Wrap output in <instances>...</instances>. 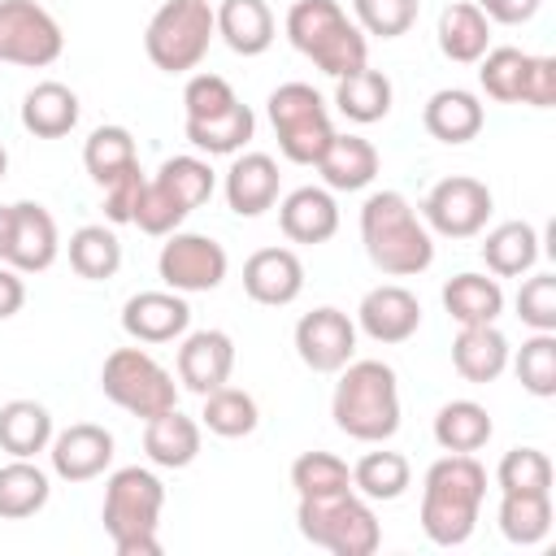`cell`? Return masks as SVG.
<instances>
[{
	"instance_id": "obj_39",
	"label": "cell",
	"mask_w": 556,
	"mask_h": 556,
	"mask_svg": "<svg viewBox=\"0 0 556 556\" xmlns=\"http://www.w3.org/2000/svg\"><path fill=\"white\" fill-rule=\"evenodd\" d=\"M413 486V465L400 452H365L352 465V491L365 500H400Z\"/></svg>"
},
{
	"instance_id": "obj_29",
	"label": "cell",
	"mask_w": 556,
	"mask_h": 556,
	"mask_svg": "<svg viewBox=\"0 0 556 556\" xmlns=\"http://www.w3.org/2000/svg\"><path fill=\"white\" fill-rule=\"evenodd\" d=\"M182 135H187V143L195 148V152H204V156H235V152H243L248 148V139L256 135V117H252V109L248 104H230L226 113H217V117H187L182 122Z\"/></svg>"
},
{
	"instance_id": "obj_43",
	"label": "cell",
	"mask_w": 556,
	"mask_h": 556,
	"mask_svg": "<svg viewBox=\"0 0 556 556\" xmlns=\"http://www.w3.org/2000/svg\"><path fill=\"white\" fill-rule=\"evenodd\" d=\"M513 369H517V382L539 395V400H552L556 395V330H534L517 356H508Z\"/></svg>"
},
{
	"instance_id": "obj_8",
	"label": "cell",
	"mask_w": 556,
	"mask_h": 556,
	"mask_svg": "<svg viewBox=\"0 0 556 556\" xmlns=\"http://www.w3.org/2000/svg\"><path fill=\"white\" fill-rule=\"evenodd\" d=\"M265 109H269L278 152L291 165H317V156L326 152V143L334 135V122H330V109H326L321 91L308 87V83H282V87L269 91Z\"/></svg>"
},
{
	"instance_id": "obj_19",
	"label": "cell",
	"mask_w": 556,
	"mask_h": 556,
	"mask_svg": "<svg viewBox=\"0 0 556 556\" xmlns=\"http://www.w3.org/2000/svg\"><path fill=\"white\" fill-rule=\"evenodd\" d=\"M243 291L265 308L295 304L304 291V265L291 248H256L243 261Z\"/></svg>"
},
{
	"instance_id": "obj_1",
	"label": "cell",
	"mask_w": 556,
	"mask_h": 556,
	"mask_svg": "<svg viewBox=\"0 0 556 556\" xmlns=\"http://www.w3.org/2000/svg\"><path fill=\"white\" fill-rule=\"evenodd\" d=\"M361 243L387 278H417L434 265V235L400 191H374L361 204Z\"/></svg>"
},
{
	"instance_id": "obj_3",
	"label": "cell",
	"mask_w": 556,
	"mask_h": 556,
	"mask_svg": "<svg viewBox=\"0 0 556 556\" xmlns=\"http://www.w3.org/2000/svg\"><path fill=\"white\" fill-rule=\"evenodd\" d=\"M334 426L356 443H387L400 430V382L387 361H348L330 395Z\"/></svg>"
},
{
	"instance_id": "obj_32",
	"label": "cell",
	"mask_w": 556,
	"mask_h": 556,
	"mask_svg": "<svg viewBox=\"0 0 556 556\" xmlns=\"http://www.w3.org/2000/svg\"><path fill=\"white\" fill-rule=\"evenodd\" d=\"M443 308L456 326H486L504 313V287L486 274H456L443 282Z\"/></svg>"
},
{
	"instance_id": "obj_35",
	"label": "cell",
	"mask_w": 556,
	"mask_h": 556,
	"mask_svg": "<svg viewBox=\"0 0 556 556\" xmlns=\"http://www.w3.org/2000/svg\"><path fill=\"white\" fill-rule=\"evenodd\" d=\"M491 413L478 400H447L434 413V443L443 452H482L491 443Z\"/></svg>"
},
{
	"instance_id": "obj_24",
	"label": "cell",
	"mask_w": 556,
	"mask_h": 556,
	"mask_svg": "<svg viewBox=\"0 0 556 556\" xmlns=\"http://www.w3.org/2000/svg\"><path fill=\"white\" fill-rule=\"evenodd\" d=\"M508 339L495 321L486 326H460L456 339H452V365L465 382H495L504 369H508Z\"/></svg>"
},
{
	"instance_id": "obj_50",
	"label": "cell",
	"mask_w": 556,
	"mask_h": 556,
	"mask_svg": "<svg viewBox=\"0 0 556 556\" xmlns=\"http://www.w3.org/2000/svg\"><path fill=\"white\" fill-rule=\"evenodd\" d=\"M517 104H530V109H552L556 104V56H530Z\"/></svg>"
},
{
	"instance_id": "obj_13",
	"label": "cell",
	"mask_w": 556,
	"mask_h": 556,
	"mask_svg": "<svg viewBox=\"0 0 556 556\" xmlns=\"http://www.w3.org/2000/svg\"><path fill=\"white\" fill-rule=\"evenodd\" d=\"M295 356L313 374H339L356 356V321L334 304L304 313L295 321Z\"/></svg>"
},
{
	"instance_id": "obj_2",
	"label": "cell",
	"mask_w": 556,
	"mask_h": 556,
	"mask_svg": "<svg viewBox=\"0 0 556 556\" xmlns=\"http://www.w3.org/2000/svg\"><path fill=\"white\" fill-rule=\"evenodd\" d=\"M486 469L469 452H443L421 478V530L439 547H460L482 513Z\"/></svg>"
},
{
	"instance_id": "obj_46",
	"label": "cell",
	"mask_w": 556,
	"mask_h": 556,
	"mask_svg": "<svg viewBox=\"0 0 556 556\" xmlns=\"http://www.w3.org/2000/svg\"><path fill=\"white\" fill-rule=\"evenodd\" d=\"M417 9L421 0H352V22L365 30V35H378V39H400L413 30L417 22Z\"/></svg>"
},
{
	"instance_id": "obj_17",
	"label": "cell",
	"mask_w": 556,
	"mask_h": 556,
	"mask_svg": "<svg viewBox=\"0 0 556 556\" xmlns=\"http://www.w3.org/2000/svg\"><path fill=\"white\" fill-rule=\"evenodd\" d=\"M178 382L195 395H208L230 382L235 369V343L226 330H191L178 343Z\"/></svg>"
},
{
	"instance_id": "obj_12",
	"label": "cell",
	"mask_w": 556,
	"mask_h": 556,
	"mask_svg": "<svg viewBox=\"0 0 556 556\" xmlns=\"http://www.w3.org/2000/svg\"><path fill=\"white\" fill-rule=\"evenodd\" d=\"M230 269V256L217 239L208 235H195V230H174L165 235L161 243V256H156V274L169 291H182V295H195V291H217L222 278Z\"/></svg>"
},
{
	"instance_id": "obj_25",
	"label": "cell",
	"mask_w": 556,
	"mask_h": 556,
	"mask_svg": "<svg viewBox=\"0 0 556 556\" xmlns=\"http://www.w3.org/2000/svg\"><path fill=\"white\" fill-rule=\"evenodd\" d=\"M143 452L156 469H187L200 456V421L169 408L143 421Z\"/></svg>"
},
{
	"instance_id": "obj_20",
	"label": "cell",
	"mask_w": 556,
	"mask_h": 556,
	"mask_svg": "<svg viewBox=\"0 0 556 556\" xmlns=\"http://www.w3.org/2000/svg\"><path fill=\"white\" fill-rule=\"evenodd\" d=\"M278 182H282V174H278V161L269 152H235L222 191H226L230 213L261 217L265 208L278 204Z\"/></svg>"
},
{
	"instance_id": "obj_22",
	"label": "cell",
	"mask_w": 556,
	"mask_h": 556,
	"mask_svg": "<svg viewBox=\"0 0 556 556\" xmlns=\"http://www.w3.org/2000/svg\"><path fill=\"white\" fill-rule=\"evenodd\" d=\"M482 122H486L482 100L473 91H465V87H443L421 109V126L439 143H469V139L482 135Z\"/></svg>"
},
{
	"instance_id": "obj_40",
	"label": "cell",
	"mask_w": 556,
	"mask_h": 556,
	"mask_svg": "<svg viewBox=\"0 0 556 556\" xmlns=\"http://www.w3.org/2000/svg\"><path fill=\"white\" fill-rule=\"evenodd\" d=\"M70 265L87 282H104L122 269V243L109 226H78L70 235Z\"/></svg>"
},
{
	"instance_id": "obj_51",
	"label": "cell",
	"mask_w": 556,
	"mask_h": 556,
	"mask_svg": "<svg viewBox=\"0 0 556 556\" xmlns=\"http://www.w3.org/2000/svg\"><path fill=\"white\" fill-rule=\"evenodd\" d=\"M143 169L135 165V169H126L122 178H113L109 187H104V217L113 222V226H126L130 217H135V204H139V191H143Z\"/></svg>"
},
{
	"instance_id": "obj_54",
	"label": "cell",
	"mask_w": 556,
	"mask_h": 556,
	"mask_svg": "<svg viewBox=\"0 0 556 556\" xmlns=\"http://www.w3.org/2000/svg\"><path fill=\"white\" fill-rule=\"evenodd\" d=\"M9 239H13V204H0V261L9 256Z\"/></svg>"
},
{
	"instance_id": "obj_9",
	"label": "cell",
	"mask_w": 556,
	"mask_h": 556,
	"mask_svg": "<svg viewBox=\"0 0 556 556\" xmlns=\"http://www.w3.org/2000/svg\"><path fill=\"white\" fill-rule=\"evenodd\" d=\"M100 391L126 408L130 417H156V413H169L178 408V382L174 374L143 348H113L104 356V369H100Z\"/></svg>"
},
{
	"instance_id": "obj_27",
	"label": "cell",
	"mask_w": 556,
	"mask_h": 556,
	"mask_svg": "<svg viewBox=\"0 0 556 556\" xmlns=\"http://www.w3.org/2000/svg\"><path fill=\"white\" fill-rule=\"evenodd\" d=\"M22 126L35 139H61V135H70L78 126V96L65 83H56V78L35 83L22 96Z\"/></svg>"
},
{
	"instance_id": "obj_21",
	"label": "cell",
	"mask_w": 556,
	"mask_h": 556,
	"mask_svg": "<svg viewBox=\"0 0 556 556\" xmlns=\"http://www.w3.org/2000/svg\"><path fill=\"white\" fill-rule=\"evenodd\" d=\"M278 226L291 243H326L339 230V204L330 187H295L278 204Z\"/></svg>"
},
{
	"instance_id": "obj_49",
	"label": "cell",
	"mask_w": 556,
	"mask_h": 556,
	"mask_svg": "<svg viewBox=\"0 0 556 556\" xmlns=\"http://www.w3.org/2000/svg\"><path fill=\"white\" fill-rule=\"evenodd\" d=\"M239 96H235V87L222 78V74H191L187 78V87H182V109H187V117H217V113H226L230 104H235Z\"/></svg>"
},
{
	"instance_id": "obj_33",
	"label": "cell",
	"mask_w": 556,
	"mask_h": 556,
	"mask_svg": "<svg viewBox=\"0 0 556 556\" xmlns=\"http://www.w3.org/2000/svg\"><path fill=\"white\" fill-rule=\"evenodd\" d=\"M539 230L530 222H500L495 230H486L482 239V261L495 278H521L534 269L539 261Z\"/></svg>"
},
{
	"instance_id": "obj_4",
	"label": "cell",
	"mask_w": 556,
	"mask_h": 556,
	"mask_svg": "<svg viewBox=\"0 0 556 556\" xmlns=\"http://www.w3.org/2000/svg\"><path fill=\"white\" fill-rule=\"evenodd\" d=\"M161 508H165V486L152 469L126 465L109 473L100 521L117 556H161V539H156Z\"/></svg>"
},
{
	"instance_id": "obj_11",
	"label": "cell",
	"mask_w": 556,
	"mask_h": 556,
	"mask_svg": "<svg viewBox=\"0 0 556 556\" xmlns=\"http://www.w3.org/2000/svg\"><path fill=\"white\" fill-rule=\"evenodd\" d=\"M65 52L56 17L39 0H0V61L43 70Z\"/></svg>"
},
{
	"instance_id": "obj_18",
	"label": "cell",
	"mask_w": 556,
	"mask_h": 556,
	"mask_svg": "<svg viewBox=\"0 0 556 556\" xmlns=\"http://www.w3.org/2000/svg\"><path fill=\"white\" fill-rule=\"evenodd\" d=\"M56 252H61L56 217L39 200H17L13 204V239H9L4 265H13L17 274H43L56 261Z\"/></svg>"
},
{
	"instance_id": "obj_6",
	"label": "cell",
	"mask_w": 556,
	"mask_h": 556,
	"mask_svg": "<svg viewBox=\"0 0 556 556\" xmlns=\"http://www.w3.org/2000/svg\"><path fill=\"white\" fill-rule=\"evenodd\" d=\"M295 526L313 547H326L330 556H374L382 543V526H378L369 500L356 491L300 500Z\"/></svg>"
},
{
	"instance_id": "obj_41",
	"label": "cell",
	"mask_w": 556,
	"mask_h": 556,
	"mask_svg": "<svg viewBox=\"0 0 556 556\" xmlns=\"http://www.w3.org/2000/svg\"><path fill=\"white\" fill-rule=\"evenodd\" d=\"M187 213H195L208 195H213V187H217V174H213V165L204 161V156H195V152H182V156H169V161H161V169L152 174Z\"/></svg>"
},
{
	"instance_id": "obj_10",
	"label": "cell",
	"mask_w": 556,
	"mask_h": 556,
	"mask_svg": "<svg viewBox=\"0 0 556 556\" xmlns=\"http://www.w3.org/2000/svg\"><path fill=\"white\" fill-rule=\"evenodd\" d=\"M495 208V195L482 178H469V174H447L439 178L426 200H421V222L430 235H443V239H473L486 230V217Z\"/></svg>"
},
{
	"instance_id": "obj_34",
	"label": "cell",
	"mask_w": 556,
	"mask_h": 556,
	"mask_svg": "<svg viewBox=\"0 0 556 556\" xmlns=\"http://www.w3.org/2000/svg\"><path fill=\"white\" fill-rule=\"evenodd\" d=\"M500 534L534 547L552 534V491H500Z\"/></svg>"
},
{
	"instance_id": "obj_16",
	"label": "cell",
	"mask_w": 556,
	"mask_h": 556,
	"mask_svg": "<svg viewBox=\"0 0 556 556\" xmlns=\"http://www.w3.org/2000/svg\"><path fill=\"white\" fill-rule=\"evenodd\" d=\"M417 326H421V304L408 287L382 282V287L361 295L356 330H365L374 343H404V339L417 334Z\"/></svg>"
},
{
	"instance_id": "obj_7",
	"label": "cell",
	"mask_w": 556,
	"mask_h": 556,
	"mask_svg": "<svg viewBox=\"0 0 556 556\" xmlns=\"http://www.w3.org/2000/svg\"><path fill=\"white\" fill-rule=\"evenodd\" d=\"M213 35H217V22L208 0H165L143 30V52L156 70L187 74L208 56Z\"/></svg>"
},
{
	"instance_id": "obj_38",
	"label": "cell",
	"mask_w": 556,
	"mask_h": 556,
	"mask_svg": "<svg viewBox=\"0 0 556 556\" xmlns=\"http://www.w3.org/2000/svg\"><path fill=\"white\" fill-rule=\"evenodd\" d=\"M83 165H87V174H91L100 187H109L113 178H122L126 169L139 165L135 135H130L126 126H96V130L87 135V143H83Z\"/></svg>"
},
{
	"instance_id": "obj_5",
	"label": "cell",
	"mask_w": 556,
	"mask_h": 556,
	"mask_svg": "<svg viewBox=\"0 0 556 556\" xmlns=\"http://www.w3.org/2000/svg\"><path fill=\"white\" fill-rule=\"evenodd\" d=\"M287 39L330 78H343L369 65L365 30L343 13L339 0H295L287 9Z\"/></svg>"
},
{
	"instance_id": "obj_47",
	"label": "cell",
	"mask_w": 556,
	"mask_h": 556,
	"mask_svg": "<svg viewBox=\"0 0 556 556\" xmlns=\"http://www.w3.org/2000/svg\"><path fill=\"white\" fill-rule=\"evenodd\" d=\"M191 213L156 182V178H148L143 182V191H139V204H135V217H130V226H139L143 235H152V239H165V235H174L182 222H187Z\"/></svg>"
},
{
	"instance_id": "obj_26",
	"label": "cell",
	"mask_w": 556,
	"mask_h": 556,
	"mask_svg": "<svg viewBox=\"0 0 556 556\" xmlns=\"http://www.w3.org/2000/svg\"><path fill=\"white\" fill-rule=\"evenodd\" d=\"M213 22H217V35L226 39L230 52L239 56H261L269 52L274 43V13L265 0H222L213 9Z\"/></svg>"
},
{
	"instance_id": "obj_48",
	"label": "cell",
	"mask_w": 556,
	"mask_h": 556,
	"mask_svg": "<svg viewBox=\"0 0 556 556\" xmlns=\"http://www.w3.org/2000/svg\"><path fill=\"white\" fill-rule=\"evenodd\" d=\"M517 317L530 330H556V274H530L517 291Z\"/></svg>"
},
{
	"instance_id": "obj_44",
	"label": "cell",
	"mask_w": 556,
	"mask_h": 556,
	"mask_svg": "<svg viewBox=\"0 0 556 556\" xmlns=\"http://www.w3.org/2000/svg\"><path fill=\"white\" fill-rule=\"evenodd\" d=\"M526 65H530V52H521V48H508V43L504 48H486L478 56V83L495 104H517Z\"/></svg>"
},
{
	"instance_id": "obj_55",
	"label": "cell",
	"mask_w": 556,
	"mask_h": 556,
	"mask_svg": "<svg viewBox=\"0 0 556 556\" xmlns=\"http://www.w3.org/2000/svg\"><path fill=\"white\" fill-rule=\"evenodd\" d=\"M4 174H9V152H4V143H0V182H4Z\"/></svg>"
},
{
	"instance_id": "obj_42",
	"label": "cell",
	"mask_w": 556,
	"mask_h": 556,
	"mask_svg": "<svg viewBox=\"0 0 556 556\" xmlns=\"http://www.w3.org/2000/svg\"><path fill=\"white\" fill-rule=\"evenodd\" d=\"M291 486L300 500L339 495V491H352V469L334 452H300L291 460Z\"/></svg>"
},
{
	"instance_id": "obj_53",
	"label": "cell",
	"mask_w": 556,
	"mask_h": 556,
	"mask_svg": "<svg viewBox=\"0 0 556 556\" xmlns=\"http://www.w3.org/2000/svg\"><path fill=\"white\" fill-rule=\"evenodd\" d=\"M22 304H26V282H22V274L0 261V321H9L13 313H22Z\"/></svg>"
},
{
	"instance_id": "obj_36",
	"label": "cell",
	"mask_w": 556,
	"mask_h": 556,
	"mask_svg": "<svg viewBox=\"0 0 556 556\" xmlns=\"http://www.w3.org/2000/svg\"><path fill=\"white\" fill-rule=\"evenodd\" d=\"M52 495L48 473L35 460L13 456L9 465H0V521H26L35 517Z\"/></svg>"
},
{
	"instance_id": "obj_14",
	"label": "cell",
	"mask_w": 556,
	"mask_h": 556,
	"mask_svg": "<svg viewBox=\"0 0 556 556\" xmlns=\"http://www.w3.org/2000/svg\"><path fill=\"white\" fill-rule=\"evenodd\" d=\"M48 460L61 482H91L113 465V434L96 421H74L52 434Z\"/></svg>"
},
{
	"instance_id": "obj_23",
	"label": "cell",
	"mask_w": 556,
	"mask_h": 556,
	"mask_svg": "<svg viewBox=\"0 0 556 556\" xmlns=\"http://www.w3.org/2000/svg\"><path fill=\"white\" fill-rule=\"evenodd\" d=\"M317 174L330 191H365L378 178V148L361 135H330L326 152L317 156Z\"/></svg>"
},
{
	"instance_id": "obj_28",
	"label": "cell",
	"mask_w": 556,
	"mask_h": 556,
	"mask_svg": "<svg viewBox=\"0 0 556 556\" xmlns=\"http://www.w3.org/2000/svg\"><path fill=\"white\" fill-rule=\"evenodd\" d=\"M439 52L456 65H478V56L491 48V22L478 4L456 0L439 13Z\"/></svg>"
},
{
	"instance_id": "obj_30",
	"label": "cell",
	"mask_w": 556,
	"mask_h": 556,
	"mask_svg": "<svg viewBox=\"0 0 556 556\" xmlns=\"http://www.w3.org/2000/svg\"><path fill=\"white\" fill-rule=\"evenodd\" d=\"M391 100H395V91H391V78H387L382 70L361 65V70L334 78V109H339L348 122H356V126L382 122V117L391 113Z\"/></svg>"
},
{
	"instance_id": "obj_52",
	"label": "cell",
	"mask_w": 556,
	"mask_h": 556,
	"mask_svg": "<svg viewBox=\"0 0 556 556\" xmlns=\"http://www.w3.org/2000/svg\"><path fill=\"white\" fill-rule=\"evenodd\" d=\"M473 4L486 13V22L521 26V22H530V17L539 13V4H543V0H473Z\"/></svg>"
},
{
	"instance_id": "obj_45",
	"label": "cell",
	"mask_w": 556,
	"mask_h": 556,
	"mask_svg": "<svg viewBox=\"0 0 556 556\" xmlns=\"http://www.w3.org/2000/svg\"><path fill=\"white\" fill-rule=\"evenodd\" d=\"M500 491H552V460L539 447H508L495 465Z\"/></svg>"
},
{
	"instance_id": "obj_31",
	"label": "cell",
	"mask_w": 556,
	"mask_h": 556,
	"mask_svg": "<svg viewBox=\"0 0 556 556\" xmlns=\"http://www.w3.org/2000/svg\"><path fill=\"white\" fill-rule=\"evenodd\" d=\"M52 413L39 400H9L0 404V452L35 460L52 443Z\"/></svg>"
},
{
	"instance_id": "obj_15",
	"label": "cell",
	"mask_w": 556,
	"mask_h": 556,
	"mask_svg": "<svg viewBox=\"0 0 556 556\" xmlns=\"http://www.w3.org/2000/svg\"><path fill=\"white\" fill-rule=\"evenodd\" d=\"M191 326V304L182 291H135L122 304V330L135 343H174Z\"/></svg>"
},
{
	"instance_id": "obj_37",
	"label": "cell",
	"mask_w": 556,
	"mask_h": 556,
	"mask_svg": "<svg viewBox=\"0 0 556 556\" xmlns=\"http://www.w3.org/2000/svg\"><path fill=\"white\" fill-rule=\"evenodd\" d=\"M204 400V408H200V426L208 430V434H217V439H243V434H252L256 430V421H261V408H256V400L243 391V387H217V391H208V395H200Z\"/></svg>"
}]
</instances>
